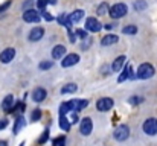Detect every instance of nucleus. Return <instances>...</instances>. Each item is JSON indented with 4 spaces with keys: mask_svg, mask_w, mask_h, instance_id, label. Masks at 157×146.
Here are the masks:
<instances>
[{
    "mask_svg": "<svg viewBox=\"0 0 157 146\" xmlns=\"http://www.w3.org/2000/svg\"><path fill=\"white\" fill-rule=\"evenodd\" d=\"M113 137H114L117 142H125V140L130 137V128H128V125H119V126L114 129Z\"/></svg>",
    "mask_w": 157,
    "mask_h": 146,
    "instance_id": "3",
    "label": "nucleus"
},
{
    "mask_svg": "<svg viewBox=\"0 0 157 146\" xmlns=\"http://www.w3.org/2000/svg\"><path fill=\"white\" fill-rule=\"evenodd\" d=\"M0 146H8V143L6 142H0Z\"/></svg>",
    "mask_w": 157,
    "mask_h": 146,
    "instance_id": "42",
    "label": "nucleus"
},
{
    "mask_svg": "<svg viewBox=\"0 0 157 146\" xmlns=\"http://www.w3.org/2000/svg\"><path fill=\"white\" fill-rule=\"evenodd\" d=\"M12 105H14V96H12V95H8V96H6L5 99H3V100H2V110L11 111Z\"/></svg>",
    "mask_w": 157,
    "mask_h": 146,
    "instance_id": "18",
    "label": "nucleus"
},
{
    "mask_svg": "<svg viewBox=\"0 0 157 146\" xmlns=\"http://www.w3.org/2000/svg\"><path fill=\"white\" fill-rule=\"evenodd\" d=\"M70 105H72V111H82L89 105V100L87 99H73V100H70Z\"/></svg>",
    "mask_w": 157,
    "mask_h": 146,
    "instance_id": "12",
    "label": "nucleus"
},
{
    "mask_svg": "<svg viewBox=\"0 0 157 146\" xmlns=\"http://www.w3.org/2000/svg\"><path fill=\"white\" fill-rule=\"evenodd\" d=\"M122 34H125V35H136L137 34V28L134 24H128V26L122 28Z\"/></svg>",
    "mask_w": 157,
    "mask_h": 146,
    "instance_id": "23",
    "label": "nucleus"
},
{
    "mask_svg": "<svg viewBox=\"0 0 157 146\" xmlns=\"http://www.w3.org/2000/svg\"><path fill=\"white\" fill-rule=\"evenodd\" d=\"M142 129H144V133L148 134V136H156L157 134V119L156 117L147 119V120L144 122V125H142Z\"/></svg>",
    "mask_w": 157,
    "mask_h": 146,
    "instance_id": "4",
    "label": "nucleus"
},
{
    "mask_svg": "<svg viewBox=\"0 0 157 146\" xmlns=\"http://www.w3.org/2000/svg\"><path fill=\"white\" fill-rule=\"evenodd\" d=\"M40 117H41V111H40L38 108H37V110H34V111H32V114H31V120H32V122H37Z\"/></svg>",
    "mask_w": 157,
    "mask_h": 146,
    "instance_id": "29",
    "label": "nucleus"
},
{
    "mask_svg": "<svg viewBox=\"0 0 157 146\" xmlns=\"http://www.w3.org/2000/svg\"><path fill=\"white\" fill-rule=\"evenodd\" d=\"M41 17H43L46 21H52V20H53V15H51V14H49L46 9H41Z\"/></svg>",
    "mask_w": 157,
    "mask_h": 146,
    "instance_id": "31",
    "label": "nucleus"
},
{
    "mask_svg": "<svg viewBox=\"0 0 157 146\" xmlns=\"http://www.w3.org/2000/svg\"><path fill=\"white\" fill-rule=\"evenodd\" d=\"M8 123H9V122H8L6 119H2V120H0V129H5V128L8 126Z\"/></svg>",
    "mask_w": 157,
    "mask_h": 146,
    "instance_id": "37",
    "label": "nucleus"
},
{
    "mask_svg": "<svg viewBox=\"0 0 157 146\" xmlns=\"http://www.w3.org/2000/svg\"><path fill=\"white\" fill-rule=\"evenodd\" d=\"M76 90H78V85L73 84V82H69V84H66V85L61 87V95H72Z\"/></svg>",
    "mask_w": 157,
    "mask_h": 146,
    "instance_id": "17",
    "label": "nucleus"
},
{
    "mask_svg": "<svg viewBox=\"0 0 157 146\" xmlns=\"http://www.w3.org/2000/svg\"><path fill=\"white\" fill-rule=\"evenodd\" d=\"M78 61H79V55H76V53H69V55H66V56L63 58L61 67H72V66L78 64Z\"/></svg>",
    "mask_w": 157,
    "mask_h": 146,
    "instance_id": "10",
    "label": "nucleus"
},
{
    "mask_svg": "<svg viewBox=\"0 0 157 146\" xmlns=\"http://www.w3.org/2000/svg\"><path fill=\"white\" fill-rule=\"evenodd\" d=\"M90 44H92V38H90V37H86V38H82L81 49H82V50H87V49L90 47Z\"/></svg>",
    "mask_w": 157,
    "mask_h": 146,
    "instance_id": "28",
    "label": "nucleus"
},
{
    "mask_svg": "<svg viewBox=\"0 0 157 146\" xmlns=\"http://www.w3.org/2000/svg\"><path fill=\"white\" fill-rule=\"evenodd\" d=\"M130 75H131V66H125V67L122 69L121 76L117 78V82H124L125 79H128V78H130Z\"/></svg>",
    "mask_w": 157,
    "mask_h": 146,
    "instance_id": "21",
    "label": "nucleus"
},
{
    "mask_svg": "<svg viewBox=\"0 0 157 146\" xmlns=\"http://www.w3.org/2000/svg\"><path fill=\"white\" fill-rule=\"evenodd\" d=\"M130 102L134 105V103H139V102H142V99H137V96H133V99H130Z\"/></svg>",
    "mask_w": 157,
    "mask_h": 146,
    "instance_id": "39",
    "label": "nucleus"
},
{
    "mask_svg": "<svg viewBox=\"0 0 157 146\" xmlns=\"http://www.w3.org/2000/svg\"><path fill=\"white\" fill-rule=\"evenodd\" d=\"M79 119H78V114H76V111H73V114H72V123H76Z\"/></svg>",
    "mask_w": 157,
    "mask_h": 146,
    "instance_id": "38",
    "label": "nucleus"
},
{
    "mask_svg": "<svg viewBox=\"0 0 157 146\" xmlns=\"http://www.w3.org/2000/svg\"><path fill=\"white\" fill-rule=\"evenodd\" d=\"M92 131H93V122H92V119L90 117H84L81 120V123H79V133L82 136H90Z\"/></svg>",
    "mask_w": 157,
    "mask_h": 146,
    "instance_id": "6",
    "label": "nucleus"
},
{
    "mask_svg": "<svg viewBox=\"0 0 157 146\" xmlns=\"http://www.w3.org/2000/svg\"><path fill=\"white\" fill-rule=\"evenodd\" d=\"M15 56V49L14 47H8L3 49V52L0 53V62L2 64H9Z\"/></svg>",
    "mask_w": 157,
    "mask_h": 146,
    "instance_id": "9",
    "label": "nucleus"
},
{
    "mask_svg": "<svg viewBox=\"0 0 157 146\" xmlns=\"http://www.w3.org/2000/svg\"><path fill=\"white\" fill-rule=\"evenodd\" d=\"M9 6H11V2H9V0H8V2H5V3H2V5H0V12L6 11Z\"/></svg>",
    "mask_w": 157,
    "mask_h": 146,
    "instance_id": "36",
    "label": "nucleus"
},
{
    "mask_svg": "<svg viewBox=\"0 0 157 146\" xmlns=\"http://www.w3.org/2000/svg\"><path fill=\"white\" fill-rule=\"evenodd\" d=\"M127 12H128V8H127V5L125 3H116V5H113L111 8H110V17L111 18H114V20H117V18H122V17H125L127 15Z\"/></svg>",
    "mask_w": 157,
    "mask_h": 146,
    "instance_id": "1",
    "label": "nucleus"
},
{
    "mask_svg": "<svg viewBox=\"0 0 157 146\" xmlns=\"http://www.w3.org/2000/svg\"><path fill=\"white\" fill-rule=\"evenodd\" d=\"M48 3H52V5H55V3H56V0H48Z\"/></svg>",
    "mask_w": 157,
    "mask_h": 146,
    "instance_id": "41",
    "label": "nucleus"
},
{
    "mask_svg": "<svg viewBox=\"0 0 157 146\" xmlns=\"http://www.w3.org/2000/svg\"><path fill=\"white\" fill-rule=\"evenodd\" d=\"M66 143V139L64 137H59V139H55L53 140V146H64Z\"/></svg>",
    "mask_w": 157,
    "mask_h": 146,
    "instance_id": "33",
    "label": "nucleus"
},
{
    "mask_svg": "<svg viewBox=\"0 0 157 146\" xmlns=\"http://www.w3.org/2000/svg\"><path fill=\"white\" fill-rule=\"evenodd\" d=\"M46 5H48V0H38V2H37L38 9H44V8H46Z\"/></svg>",
    "mask_w": 157,
    "mask_h": 146,
    "instance_id": "35",
    "label": "nucleus"
},
{
    "mask_svg": "<svg viewBox=\"0 0 157 146\" xmlns=\"http://www.w3.org/2000/svg\"><path fill=\"white\" fill-rule=\"evenodd\" d=\"M70 125H72V122H69V120L66 119V116H61V117H59V126H61V129L69 131V129H70Z\"/></svg>",
    "mask_w": 157,
    "mask_h": 146,
    "instance_id": "25",
    "label": "nucleus"
},
{
    "mask_svg": "<svg viewBox=\"0 0 157 146\" xmlns=\"http://www.w3.org/2000/svg\"><path fill=\"white\" fill-rule=\"evenodd\" d=\"M70 111H72L70 102H63V103L59 105V114H61V116H66V114L70 113Z\"/></svg>",
    "mask_w": 157,
    "mask_h": 146,
    "instance_id": "24",
    "label": "nucleus"
},
{
    "mask_svg": "<svg viewBox=\"0 0 157 146\" xmlns=\"http://www.w3.org/2000/svg\"><path fill=\"white\" fill-rule=\"evenodd\" d=\"M119 41V37L114 35V34H107L104 38L101 40V44L102 46H111V44H116Z\"/></svg>",
    "mask_w": 157,
    "mask_h": 146,
    "instance_id": "16",
    "label": "nucleus"
},
{
    "mask_svg": "<svg viewBox=\"0 0 157 146\" xmlns=\"http://www.w3.org/2000/svg\"><path fill=\"white\" fill-rule=\"evenodd\" d=\"M113 105H114V102H113L111 97H101V99L96 102V108H98V111H102V113L108 111V110H111Z\"/></svg>",
    "mask_w": 157,
    "mask_h": 146,
    "instance_id": "7",
    "label": "nucleus"
},
{
    "mask_svg": "<svg viewBox=\"0 0 157 146\" xmlns=\"http://www.w3.org/2000/svg\"><path fill=\"white\" fill-rule=\"evenodd\" d=\"M107 12H110V6H108V5H107V3L104 2V3H101V5L98 6V9H96V14H98V15H105Z\"/></svg>",
    "mask_w": 157,
    "mask_h": 146,
    "instance_id": "26",
    "label": "nucleus"
},
{
    "mask_svg": "<svg viewBox=\"0 0 157 146\" xmlns=\"http://www.w3.org/2000/svg\"><path fill=\"white\" fill-rule=\"evenodd\" d=\"M125 61H127V58L124 56V55H121V56H117L114 61H113V64H111V72H119L122 67H124V64H125Z\"/></svg>",
    "mask_w": 157,
    "mask_h": 146,
    "instance_id": "15",
    "label": "nucleus"
},
{
    "mask_svg": "<svg viewBox=\"0 0 157 146\" xmlns=\"http://www.w3.org/2000/svg\"><path fill=\"white\" fill-rule=\"evenodd\" d=\"M64 56H66V47L63 44H56L52 49V58L53 59H61Z\"/></svg>",
    "mask_w": 157,
    "mask_h": 146,
    "instance_id": "14",
    "label": "nucleus"
},
{
    "mask_svg": "<svg viewBox=\"0 0 157 146\" xmlns=\"http://www.w3.org/2000/svg\"><path fill=\"white\" fill-rule=\"evenodd\" d=\"M145 8H147V3L142 2V0H137V2L134 3V9H136V11H142V9H145Z\"/></svg>",
    "mask_w": 157,
    "mask_h": 146,
    "instance_id": "30",
    "label": "nucleus"
},
{
    "mask_svg": "<svg viewBox=\"0 0 157 146\" xmlns=\"http://www.w3.org/2000/svg\"><path fill=\"white\" fill-rule=\"evenodd\" d=\"M48 96V93H46V90L44 88H41V87H38V88H35L34 92H32V99H34V102H43L44 99Z\"/></svg>",
    "mask_w": 157,
    "mask_h": 146,
    "instance_id": "13",
    "label": "nucleus"
},
{
    "mask_svg": "<svg viewBox=\"0 0 157 146\" xmlns=\"http://www.w3.org/2000/svg\"><path fill=\"white\" fill-rule=\"evenodd\" d=\"M43 35H44V29L43 28H40V26H37V28H34L31 32H29V41H40L41 38H43Z\"/></svg>",
    "mask_w": 157,
    "mask_h": 146,
    "instance_id": "11",
    "label": "nucleus"
},
{
    "mask_svg": "<svg viewBox=\"0 0 157 146\" xmlns=\"http://www.w3.org/2000/svg\"><path fill=\"white\" fill-rule=\"evenodd\" d=\"M48 137H49V129H44V133H43V136H41V139H40L38 142H40V143L43 145V143H46Z\"/></svg>",
    "mask_w": 157,
    "mask_h": 146,
    "instance_id": "34",
    "label": "nucleus"
},
{
    "mask_svg": "<svg viewBox=\"0 0 157 146\" xmlns=\"http://www.w3.org/2000/svg\"><path fill=\"white\" fill-rule=\"evenodd\" d=\"M23 20L26 23H40L41 12H37L35 9H28V11L23 12Z\"/></svg>",
    "mask_w": 157,
    "mask_h": 146,
    "instance_id": "5",
    "label": "nucleus"
},
{
    "mask_svg": "<svg viewBox=\"0 0 157 146\" xmlns=\"http://www.w3.org/2000/svg\"><path fill=\"white\" fill-rule=\"evenodd\" d=\"M75 35H78L81 40L86 38V37H89V35H87V31H82V29H76V31H75Z\"/></svg>",
    "mask_w": 157,
    "mask_h": 146,
    "instance_id": "32",
    "label": "nucleus"
},
{
    "mask_svg": "<svg viewBox=\"0 0 157 146\" xmlns=\"http://www.w3.org/2000/svg\"><path fill=\"white\" fill-rule=\"evenodd\" d=\"M105 28H107V29H113V28H114V24H105Z\"/></svg>",
    "mask_w": 157,
    "mask_h": 146,
    "instance_id": "40",
    "label": "nucleus"
},
{
    "mask_svg": "<svg viewBox=\"0 0 157 146\" xmlns=\"http://www.w3.org/2000/svg\"><path fill=\"white\" fill-rule=\"evenodd\" d=\"M101 29H102V24L95 17H89L86 20V31H89V32H99Z\"/></svg>",
    "mask_w": 157,
    "mask_h": 146,
    "instance_id": "8",
    "label": "nucleus"
},
{
    "mask_svg": "<svg viewBox=\"0 0 157 146\" xmlns=\"http://www.w3.org/2000/svg\"><path fill=\"white\" fill-rule=\"evenodd\" d=\"M136 76L139 79H150L151 76H154V67L150 62L140 64L139 69H137V72H136Z\"/></svg>",
    "mask_w": 157,
    "mask_h": 146,
    "instance_id": "2",
    "label": "nucleus"
},
{
    "mask_svg": "<svg viewBox=\"0 0 157 146\" xmlns=\"http://www.w3.org/2000/svg\"><path fill=\"white\" fill-rule=\"evenodd\" d=\"M56 20H58V23H59L61 26H66V28H67L69 31L72 29V24H73V23L70 21L69 15H66V14H61V15H59V17H58Z\"/></svg>",
    "mask_w": 157,
    "mask_h": 146,
    "instance_id": "19",
    "label": "nucleus"
},
{
    "mask_svg": "<svg viewBox=\"0 0 157 146\" xmlns=\"http://www.w3.org/2000/svg\"><path fill=\"white\" fill-rule=\"evenodd\" d=\"M25 125H26L25 117H23V116H18V119H17V122H15V125H14V129H12V131H14V134H17V133H18Z\"/></svg>",
    "mask_w": 157,
    "mask_h": 146,
    "instance_id": "22",
    "label": "nucleus"
},
{
    "mask_svg": "<svg viewBox=\"0 0 157 146\" xmlns=\"http://www.w3.org/2000/svg\"><path fill=\"white\" fill-rule=\"evenodd\" d=\"M82 17H84V11H82V9H76V11H73V12L69 15V18H70V21H72L73 24L78 23Z\"/></svg>",
    "mask_w": 157,
    "mask_h": 146,
    "instance_id": "20",
    "label": "nucleus"
},
{
    "mask_svg": "<svg viewBox=\"0 0 157 146\" xmlns=\"http://www.w3.org/2000/svg\"><path fill=\"white\" fill-rule=\"evenodd\" d=\"M52 66H53V61H48V59H44V61H40L38 69H40V70H49Z\"/></svg>",
    "mask_w": 157,
    "mask_h": 146,
    "instance_id": "27",
    "label": "nucleus"
}]
</instances>
